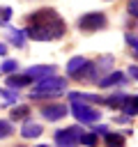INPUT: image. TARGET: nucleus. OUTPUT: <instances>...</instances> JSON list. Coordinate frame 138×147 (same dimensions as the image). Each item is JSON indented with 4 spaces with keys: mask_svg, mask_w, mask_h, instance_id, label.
Instances as JSON below:
<instances>
[{
    "mask_svg": "<svg viewBox=\"0 0 138 147\" xmlns=\"http://www.w3.org/2000/svg\"><path fill=\"white\" fill-rule=\"evenodd\" d=\"M64 32H67V25H64L62 16L51 7L32 11L28 16V28L23 30V34H28L30 39H37V41H53V39L64 37Z\"/></svg>",
    "mask_w": 138,
    "mask_h": 147,
    "instance_id": "obj_1",
    "label": "nucleus"
},
{
    "mask_svg": "<svg viewBox=\"0 0 138 147\" xmlns=\"http://www.w3.org/2000/svg\"><path fill=\"white\" fill-rule=\"evenodd\" d=\"M64 87H67V80H64V78H60V76H48V78L37 80V85H34L32 92H30V99L39 101V99L60 96V92H64Z\"/></svg>",
    "mask_w": 138,
    "mask_h": 147,
    "instance_id": "obj_2",
    "label": "nucleus"
},
{
    "mask_svg": "<svg viewBox=\"0 0 138 147\" xmlns=\"http://www.w3.org/2000/svg\"><path fill=\"white\" fill-rule=\"evenodd\" d=\"M83 133H85V131H83L80 126H69V129H60V131H55L53 140H55L57 147H76V145H80Z\"/></svg>",
    "mask_w": 138,
    "mask_h": 147,
    "instance_id": "obj_3",
    "label": "nucleus"
},
{
    "mask_svg": "<svg viewBox=\"0 0 138 147\" xmlns=\"http://www.w3.org/2000/svg\"><path fill=\"white\" fill-rule=\"evenodd\" d=\"M78 28L83 32H97V30H103L106 28V14L101 11H90V14H83L78 18Z\"/></svg>",
    "mask_w": 138,
    "mask_h": 147,
    "instance_id": "obj_4",
    "label": "nucleus"
},
{
    "mask_svg": "<svg viewBox=\"0 0 138 147\" xmlns=\"http://www.w3.org/2000/svg\"><path fill=\"white\" fill-rule=\"evenodd\" d=\"M71 113H74V117L78 122H85V124H94L101 117V113L97 108H92V106H87L83 101H71Z\"/></svg>",
    "mask_w": 138,
    "mask_h": 147,
    "instance_id": "obj_5",
    "label": "nucleus"
},
{
    "mask_svg": "<svg viewBox=\"0 0 138 147\" xmlns=\"http://www.w3.org/2000/svg\"><path fill=\"white\" fill-rule=\"evenodd\" d=\"M39 113H41V117L48 119V122H57V119H62V117L69 115L67 106H62V103H46V106H41Z\"/></svg>",
    "mask_w": 138,
    "mask_h": 147,
    "instance_id": "obj_6",
    "label": "nucleus"
},
{
    "mask_svg": "<svg viewBox=\"0 0 138 147\" xmlns=\"http://www.w3.org/2000/svg\"><path fill=\"white\" fill-rule=\"evenodd\" d=\"M25 76L30 80H41V78H48V76H55V67L53 64H37V67H30L25 71Z\"/></svg>",
    "mask_w": 138,
    "mask_h": 147,
    "instance_id": "obj_7",
    "label": "nucleus"
},
{
    "mask_svg": "<svg viewBox=\"0 0 138 147\" xmlns=\"http://www.w3.org/2000/svg\"><path fill=\"white\" fill-rule=\"evenodd\" d=\"M97 83H99V87H113V85L126 83V76H124L122 71H108V74H106L103 78H99Z\"/></svg>",
    "mask_w": 138,
    "mask_h": 147,
    "instance_id": "obj_8",
    "label": "nucleus"
},
{
    "mask_svg": "<svg viewBox=\"0 0 138 147\" xmlns=\"http://www.w3.org/2000/svg\"><path fill=\"white\" fill-rule=\"evenodd\" d=\"M94 74H97V64L85 62V64H83V67L71 76V78H74V80H97V78H94Z\"/></svg>",
    "mask_w": 138,
    "mask_h": 147,
    "instance_id": "obj_9",
    "label": "nucleus"
},
{
    "mask_svg": "<svg viewBox=\"0 0 138 147\" xmlns=\"http://www.w3.org/2000/svg\"><path fill=\"white\" fill-rule=\"evenodd\" d=\"M41 124H37V122H25L23 126H21V136L23 138H37V136H41Z\"/></svg>",
    "mask_w": 138,
    "mask_h": 147,
    "instance_id": "obj_10",
    "label": "nucleus"
},
{
    "mask_svg": "<svg viewBox=\"0 0 138 147\" xmlns=\"http://www.w3.org/2000/svg\"><path fill=\"white\" fill-rule=\"evenodd\" d=\"M30 83H32V80H30L25 74H23V76H21V74L7 76V85H9V87H18V90H21V87H25V85H30Z\"/></svg>",
    "mask_w": 138,
    "mask_h": 147,
    "instance_id": "obj_11",
    "label": "nucleus"
},
{
    "mask_svg": "<svg viewBox=\"0 0 138 147\" xmlns=\"http://www.w3.org/2000/svg\"><path fill=\"white\" fill-rule=\"evenodd\" d=\"M126 99H129V94H113V96L103 99V103H108L110 108H122L126 103Z\"/></svg>",
    "mask_w": 138,
    "mask_h": 147,
    "instance_id": "obj_12",
    "label": "nucleus"
},
{
    "mask_svg": "<svg viewBox=\"0 0 138 147\" xmlns=\"http://www.w3.org/2000/svg\"><path fill=\"white\" fill-rule=\"evenodd\" d=\"M85 62H87V60H85V57H80V55H78V57H71V60L67 62V74H69V76H74V74H76Z\"/></svg>",
    "mask_w": 138,
    "mask_h": 147,
    "instance_id": "obj_13",
    "label": "nucleus"
},
{
    "mask_svg": "<svg viewBox=\"0 0 138 147\" xmlns=\"http://www.w3.org/2000/svg\"><path fill=\"white\" fill-rule=\"evenodd\" d=\"M106 147H124V136L120 133H106Z\"/></svg>",
    "mask_w": 138,
    "mask_h": 147,
    "instance_id": "obj_14",
    "label": "nucleus"
},
{
    "mask_svg": "<svg viewBox=\"0 0 138 147\" xmlns=\"http://www.w3.org/2000/svg\"><path fill=\"white\" fill-rule=\"evenodd\" d=\"M7 37L12 39V44H14V46H18V48H23V46H25V39H23L25 34H23V30H9V32H7Z\"/></svg>",
    "mask_w": 138,
    "mask_h": 147,
    "instance_id": "obj_15",
    "label": "nucleus"
},
{
    "mask_svg": "<svg viewBox=\"0 0 138 147\" xmlns=\"http://www.w3.org/2000/svg\"><path fill=\"white\" fill-rule=\"evenodd\" d=\"M122 110H124L126 115H138V94H136V96H129L126 103L122 106Z\"/></svg>",
    "mask_w": 138,
    "mask_h": 147,
    "instance_id": "obj_16",
    "label": "nucleus"
},
{
    "mask_svg": "<svg viewBox=\"0 0 138 147\" xmlns=\"http://www.w3.org/2000/svg\"><path fill=\"white\" fill-rule=\"evenodd\" d=\"M28 115H30V108H28V106H14L12 113H9L12 119H25Z\"/></svg>",
    "mask_w": 138,
    "mask_h": 147,
    "instance_id": "obj_17",
    "label": "nucleus"
},
{
    "mask_svg": "<svg viewBox=\"0 0 138 147\" xmlns=\"http://www.w3.org/2000/svg\"><path fill=\"white\" fill-rule=\"evenodd\" d=\"M80 142L83 145H87V147H97V133H92V131H87V133H83V138H80Z\"/></svg>",
    "mask_w": 138,
    "mask_h": 147,
    "instance_id": "obj_18",
    "label": "nucleus"
},
{
    "mask_svg": "<svg viewBox=\"0 0 138 147\" xmlns=\"http://www.w3.org/2000/svg\"><path fill=\"white\" fill-rule=\"evenodd\" d=\"M12 133H14V126L7 119H0V138H9Z\"/></svg>",
    "mask_w": 138,
    "mask_h": 147,
    "instance_id": "obj_19",
    "label": "nucleus"
},
{
    "mask_svg": "<svg viewBox=\"0 0 138 147\" xmlns=\"http://www.w3.org/2000/svg\"><path fill=\"white\" fill-rule=\"evenodd\" d=\"M16 69H18V64H16L14 60H5V62L0 64V71H2V74H14Z\"/></svg>",
    "mask_w": 138,
    "mask_h": 147,
    "instance_id": "obj_20",
    "label": "nucleus"
},
{
    "mask_svg": "<svg viewBox=\"0 0 138 147\" xmlns=\"http://www.w3.org/2000/svg\"><path fill=\"white\" fill-rule=\"evenodd\" d=\"M12 21V7H0V25H7Z\"/></svg>",
    "mask_w": 138,
    "mask_h": 147,
    "instance_id": "obj_21",
    "label": "nucleus"
},
{
    "mask_svg": "<svg viewBox=\"0 0 138 147\" xmlns=\"http://www.w3.org/2000/svg\"><path fill=\"white\" fill-rule=\"evenodd\" d=\"M126 11H129V16L138 18V0H129L126 2Z\"/></svg>",
    "mask_w": 138,
    "mask_h": 147,
    "instance_id": "obj_22",
    "label": "nucleus"
},
{
    "mask_svg": "<svg viewBox=\"0 0 138 147\" xmlns=\"http://www.w3.org/2000/svg\"><path fill=\"white\" fill-rule=\"evenodd\" d=\"M126 44L133 48V53H136V57H138V34H126Z\"/></svg>",
    "mask_w": 138,
    "mask_h": 147,
    "instance_id": "obj_23",
    "label": "nucleus"
},
{
    "mask_svg": "<svg viewBox=\"0 0 138 147\" xmlns=\"http://www.w3.org/2000/svg\"><path fill=\"white\" fill-rule=\"evenodd\" d=\"M97 67H99V69H108V67H113V57H110V55H103V57L99 60Z\"/></svg>",
    "mask_w": 138,
    "mask_h": 147,
    "instance_id": "obj_24",
    "label": "nucleus"
},
{
    "mask_svg": "<svg viewBox=\"0 0 138 147\" xmlns=\"http://www.w3.org/2000/svg\"><path fill=\"white\" fill-rule=\"evenodd\" d=\"M0 94H2V99H7V101H14V99H16V94H12L9 90H0Z\"/></svg>",
    "mask_w": 138,
    "mask_h": 147,
    "instance_id": "obj_25",
    "label": "nucleus"
},
{
    "mask_svg": "<svg viewBox=\"0 0 138 147\" xmlns=\"http://www.w3.org/2000/svg\"><path fill=\"white\" fill-rule=\"evenodd\" d=\"M129 76H133V78L138 80V67H136V64H131V67H129Z\"/></svg>",
    "mask_w": 138,
    "mask_h": 147,
    "instance_id": "obj_26",
    "label": "nucleus"
},
{
    "mask_svg": "<svg viewBox=\"0 0 138 147\" xmlns=\"http://www.w3.org/2000/svg\"><path fill=\"white\" fill-rule=\"evenodd\" d=\"M5 53H7V46H5L2 41H0V55H5Z\"/></svg>",
    "mask_w": 138,
    "mask_h": 147,
    "instance_id": "obj_27",
    "label": "nucleus"
},
{
    "mask_svg": "<svg viewBox=\"0 0 138 147\" xmlns=\"http://www.w3.org/2000/svg\"><path fill=\"white\" fill-rule=\"evenodd\" d=\"M37 147H46V145H37Z\"/></svg>",
    "mask_w": 138,
    "mask_h": 147,
    "instance_id": "obj_28",
    "label": "nucleus"
}]
</instances>
